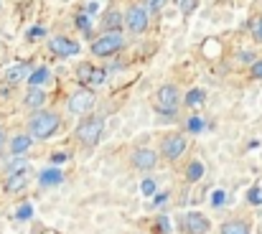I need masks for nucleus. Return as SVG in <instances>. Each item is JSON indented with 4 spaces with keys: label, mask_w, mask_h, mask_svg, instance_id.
Wrapping results in <instances>:
<instances>
[{
    "label": "nucleus",
    "mask_w": 262,
    "mask_h": 234,
    "mask_svg": "<svg viewBox=\"0 0 262 234\" xmlns=\"http://www.w3.org/2000/svg\"><path fill=\"white\" fill-rule=\"evenodd\" d=\"M59 127H61V117H59L56 112H51V110L33 112L31 120H28V130H31V135H33V138H41V140L56 135Z\"/></svg>",
    "instance_id": "nucleus-1"
},
{
    "label": "nucleus",
    "mask_w": 262,
    "mask_h": 234,
    "mask_svg": "<svg viewBox=\"0 0 262 234\" xmlns=\"http://www.w3.org/2000/svg\"><path fill=\"white\" fill-rule=\"evenodd\" d=\"M102 133H104V117H102V115H87V117L77 125L74 138H77L82 145H97L99 138H102Z\"/></svg>",
    "instance_id": "nucleus-2"
},
{
    "label": "nucleus",
    "mask_w": 262,
    "mask_h": 234,
    "mask_svg": "<svg viewBox=\"0 0 262 234\" xmlns=\"http://www.w3.org/2000/svg\"><path fill=\"white\" fill-rule=\"evenodd\" d=\"M125 46V36L122 33H102L99 38L92 41V54L94 56H112Z\"/></svg>",
    "instance_id": "nucleus-3"
},
{
    "label": "nucleus",
    "mask_w": 262,
    "mask_h": 234,
    "mask_svg": "<svg viewBox=\"0 0 262 234\" xmlns=\"http://www.w3.org/2000/svg\"><path fill=\"white\" fill-rule=\"evenodd\" d=\"M150 23V10L143 5V3H133L127 8V15H125V26L130 33H143Z\"/></svg>",
    "instance_id": "nucleus-4"
},
{
    "label": "nucleus",
    "mask_w": 262,
    "mask_h": 234,
    "mask_svg": "<svg viewBox=\"0 0 262 234\" xmlns=\"http://www.w3.org/2000/svg\"><path fill=\"white\" fill-rule=\"evenodd\" d=\"M94 102H97L94 92L82 87V89H77V92L69 97V112H74V115H87L89 110L94 107Z\"/></svg>",
    "instance_id": "nucleus-5"
},
{
    "label": "nucleus",
    "mask_w": 262,
    "mask_h": 234,
    "mask_svg": "<svg viewBox=\"0 0 262 234\" xmlns=\"http://www.w3.org/2000/svg\"><path fill=\"white\" fill-rule=\"evenodd\" d=\"M156 104H158V110L161 112H176V107H178V89H176L173 84H163L158 92H156Z\"/></svg>",
    "instance_id": "nucleus-6"
},
{
    "label": "nucleus",
    "mask_w": 262,
    "mask_h": 234,
    "mask_svg": "<svg viewBox=\"0 0 262 234\" xmlns=\"http://www.w3.org/2000/svg\"><path fill=\"white\" fill-rule=\"evenodd\" d=\"M183 229L188 234H209L211 222H209L204 214H199V211H188V214L183 217Z\"/></svg>",
    "instance_id": "nucleus-7"
},
{
    "label": "nucleus",
    "mask_w": 262,
    "mask_h": 234,
    "mask_svg": "<svg viewBox=\"0 0 262 234\" xmlns=\"http://www.w3.org/2000/svg\"><path fill=\"white\" fill-rule=\"evenodd\" d=\"M183 151H186V138H183L181 133H171V135H166V140H163V158H166V160H176V158H181Z\"/></svg>",
    "instance_id": "nucleus-8"
},
{
    "label": "nucleus",
    "mask_w": 262,
    "mask_h": 234,
    "mask_svg": "<svg viewBox=\"0 0 262 234\" xmlns=\"http://www.w3.org/2000/svg\"><path fill=\"white\" fill-rule=\"evenodd\" d=\"M49 49L56 54V56H77L79 54V44L72 41V38H64V36H54L49 41Z\"/></svg>",
    "instance_id": "nucleus-9"
},
{
    "label": "nucleus",
    "mask_w": 262,
    "mask_h": 234,
    "mask_svg": "<svg viewBox=\"0 0 262 234\" xmlns=\"http://www.w3.org/2000/svg\"><path fill=\"white\" fill-rule=\"evenodd\" d=\"M130 160H133V165H135L138 171H150V168H156L158 156H156V151H150V148H138Z\"/></svg>",
    "instance_id": "nucleus-10"
},
{
    "label": "nucleus",
    "mask_w": 262,
    "mask_h": 234,
    "mask_svg": "<svg viewBox=\"0 0 262 234\" xmlns=\"http://www.w3.org/2000/svg\"><path fill=\"white\" fill-rule=\"evenodd\" d=\"M31 74H33V72H31V64L23 61V64H13V67H8V69L3 72V79H5L8 84H20L23 79H28Z\"/></svg>",
    "instance_id": "nucleus-11"
},
{
    "label": "nucleus",
    "mask_w": 262,
    "mask_h": 234,
    "mask_svg": "<svg viewBox=\"0 0 262 234\" xmlns=\"http://www.w3.org/2000/svg\"><path fill=\"white\" fill-rule=\"evenodd\" d=\"M26 183H28V171H23V173H10V176H5L3 188H5V194H18V191L26 188Z\"/></svg>",
    "instance_id": "nucleus-12"
},
{
    "label": "nucleus",
    "mask_w": 262,
    "mask_h": 234,
    "mask_svg": "<svg viewBox=\"0 0 262 234\" xmlns=\"http://www.w3.org/2000/svg\"><path fill=\"white\" fill-rule=\"evenodd\" d=\"M104 33H120V28L125 26V15L122 13H117V10H110V13H104Z\"/></svg>",
    "instance_id": "nucleus-13"
},
{
    "label": "nucleus",
    "mask_w": 262,
    "mask_h": 234,
    "mask_svg": "<svg viewBox=\"0 0 262 234\" xmlns=\"http://www.w3.org/2000/svg\"><path fill=\"white\" fill-rule=\"evenodd\" d=\"M43 104H46V92H43V89H28V94H26V107L41 112Z\"/></svg>",
    "instance_id": "nucleus-14"
},
{
    "label": "nucleus",
    "mask_w": 262,
    "mask_h": 234,
    "mask_svg": "<svg viewBox=\"0 0 262 234\" xmlns=\"http://www.w3.org/2000/svg\"><path fill=\"white\" fill-rule=\"evenodd\" d=\"M38 181H41V186H59L64 181V171H59L56 165H51V168H46L38 176Z\"/></svg>",
    "instance_id": "nucleus-15"
},
{
    "label": "nucleus",
    "mask_w": 262,
    "mask_h": 234,
    "mask_svg": "<svg viewBox=\"0 0 262 234\" xmlns=\"http://www.w3.org/2000/svg\"><path fill=\"white\" fill-rule=\"evenodd\" d=\"M10 151H13V156L28 153V151H31V135H15V138L10 140Z\"/></svg>",
    "instance_id": "nucleus-16"
},
{
    "label": "nucleus",
    "mask_w": 262,
    "mask_h": 234,
    "mask_svg": "<svg viewBox=\"0 0 262 234\" xmlns=\"http://www.w3.org/2000/svg\"><path fill=\"white\" fill-rule=\"evenodd\" d=\"M49 79H51V72H49L46 67H38V69L28 77V84H31V89H41Z\"/></svg>",
    "instance_id": "nucleus-17"
},
{
    "label": "nucleus",
    "mask_w": 262,
    "mask_h": 234,
    "mask_svg": "<svg viewBox=\"0 0 262 234\" xmlns=\"http://www.w3.org/2000/svg\"><path fill=\"white\" fill-rule=\"evenodd\" d=\"M110 5V0H84V15H97V13H104V8Z\"/></svg>",
    "instance_id": "nucleus-18"
},
{
    "label": "nucleus",
    "mask_w": 262,
    "mask_h": 234,
    "mask_svg": "<svg viewBox=\"0 0 262 234\" xmlns=\"http://www.w3.org/2000/svg\"><path fill=\"white\" fill-rule=\"evenodd\" d=\"M204 99H206V94H204V89H191L188 94H186V107H201L204 104Z\"/></svg>",
    "instance_id": "nucleus-19"
},
{
    "label": "nucleus",
    "mask_w": 262,
    "mask_h": 234,
    "mask_svg": "<svg viewBox=\"0 0 262 234\" xmlns=\"http://www.w3.org/2000/svg\"><path fill=\"white\" fill-rule=\"evenodd\" d=\"M222 234H250V227L245 222H227L222 227Z\"/></svg>",
    "instance_id": "nucleus-20"
},
{
    "label": "nucleus",
    "mask_w": 262,
    "mask_h": 234,
    "mask_svg": "<svg viewBox=\"0 0 262 234\" xmlns=\"http://www.w3.org/2000/svg\"><path fill=\"white\" fill-rule=\"evenodd\" d=\"M201 176H204V163H199V160L188 163V168H186V178H188V181H199Z\"/></svg>",
    "instance_id": "nucleus-21"
},
{
    "label": "nucleus",
    "mask_w": 262,
    "mask_h": 234,
    "mask_svg": "<svg viewBox=\"0 0 262 234\" xmlns=\"http://www.w3.org/2000/svg\"><path fill=\"white\" fill-rule=\"evenodd\" d=\"M23 171H28V160L26 158H15V160L8 163V176L10 173H23Z\"/></svg>",
    "instance_id": "nucleus-22"
},
{
    "label": "nucleus",
    "mask_w": 262,
    "mask_h": 234,
    "mask_svg": "<svg viewBox=\"0 0 262 234\" xmlns=\"http://www.w3.org/2000/svg\"><path fill=\"white\" fill-rule=\"evenodd\" d=\"M250 31H252V38H255L257 44H262V15L250 20Z\"/></svg>",
    "instance_id": "nucleus-23"
},
{
    "label": "nucleus",
    "mask_w": 262,
    "mask_h": 234,
    "mask_svg": "<svg viewBox=\"0 0 262 234\" xmlns=\"http://www.w3.org/2000/svg\"><path fill=\"white\" fill-rule=\"evenodd\" d=\"M77 28H79L84 36H92V20H89V15H84V13L77 15Z\"/></svg>",
    "instance_id": "nucleus-24"
},
{
    "label": "nucleus",
    "mask_w": 262,
    "mask_h": 234,
    "mask_svg": "<svg viewBox=\"0 0 262 234\" xmlns=\"http://www.w3.org/2000/svg\"><path fill=\"white\" fill-rule=\"evenodd\" d=\"M176 5H178V10L183 13V15H191L193 10H196V3L199 0H173Z\"/></svg>",
    "instance_id": "nucleus-25"
},
{
    "label": "nucleus",
    "mask_w": 262,
    "mask_h": 234,
    "mask_svg": "<svg viewBox=\"0 0 262 234\" xmlns=\"http://www.w3.org/2000/svg\"><path fill=\"white\" fill-rule=\"evenodd\" d=\"M92 72H94V67H92V64H84V67H79V69H77V77H79V81H82V84H89Z\"/></svg>",
    "instance_id": "nucleus-26"
},
{
    "label": "nucleus",
    "mask_w": 262,
    "mask_h": 234,
    "mask_svg": "<svg viewBox=\"0 0 262 234\" xmlns=\"http://www.w3.org/2000/svg\"><path fill=\"white\" fill-rule=\"evenodd\" d=\"M156 232L171 234V222H168V217H158V219H156Z\"/></svg>",
    "instance_id": "nucleus-27"
},
{
    "label": "nucleus",
    "mask_w": 262,
    "mask_h": 234,
    "mask_svg": "<svg viewBox=\"0 0 262 234\" xmlns=\"http://www.w3.org/2000/svg\"><path fill=\"white\" fill-rule=\"evenodd\" d=\"M140 194H143V196H153V194H156V181H153V178H145V181L140 183Z\"/></svg>",
    "instance_id": "nucleus-28"
},
{
    "label": "nucleus",
    "mask_w": 262,
    "mask_h": 234,
    "mask_svg": "<svg viewBox=\"0 0 262 234\" xmlns=\"http://www.w3.org/2000/svg\"><path fill=\"white\" fill-rule=\"evenodd\" d=\"M247 201H250V204H255V206H260V204H262V188H260V186L250 188V194H247Z\"/></svg>",
    "instance_id": "nucleus-29"
},
{
    "label": "nucleus",
    "mask_w": 262,
    "mask_h": 234,
    "mask_svg": "<svg viewBox=\"0 0 262 234\" xmlns=\"http://www.w3.org/2000/svg\"><path fill=\"white\" fill-rule=\"evenodd\" d=\"M166 3H168V0H145V8H148L150 13H158V10H163Z\"/></svg>",
    "instance_id": "nucleus-30"
},
{
    "label": "nucleus",
    "mask_w": 262,
    "mask_h": 234,
    "mask_svg": "<svg viewBox=\"0 0 262 234\" xmlns=\"http://www.w3.org/2000/svg\"><path fill=\"white\" fill-rule=\"evenodd\" d=\"M188 130H191V133H201V130H204V120L191 117V120H188Z\"/></svg>",
    "instance_id": "nucleus-31"
},
{
    "label": "nucleus",
    "mask_w": 262,
    "mask_h": 234,
    "mask_svg": "<svg viewBox=\"0 0 262 234\" xmlns=\"http://www.w3.org/2000/svg\"><path fill=\"white\" fill-rule=\"evenodd\" d=\"M31 214H33L31 204H23V206L18 209V219H31Z\"/></svg>",
    "instance_id": "nucleus-32"
},
{
    "label": "nucleus",
    "mask_w": 262,
    "mask_h": 234,
    "mask_svg": "<svg viewBox=\"0 0 262 234\" xmlns=\"http://www.w3.org/2000/svg\"><path fill=\"white\" fill-rule=\"evenodd\" d=\"M224 199H227V194H224V191H216V194L211 196V204H214V206H222Z\"/></svg>",
    "instance_id": "nucleus-33"
},
{
    "label": "nucleus",
    "mask_w": 262,
    "mask_h": 234,
    "mask_svg": "<svg viewBox=\"0 0 262 234\" xmlns=\"http://www.w3.org/2000/svg\"><path fill=\"white\" fill-rule=\"evenodd\" d=\"M252 77L262 79V59H260V61H252Z\"/></svg>",
    "instance_id": "nucleus-34"
},
{
    "label": "nucleus",
    "mask_w": 262,
    "mask_h": 234,
    "mask_svg": "<svg viewBox=\"0 0 262 234\" xmlns=\"http://www.w3.org/2000/svg\"><path fill=\"white\" fill-rule=\"evenodd\" d=\"M67 153H54V156H51V163H64V160H67Z\"/></svg>",
    "instance_id": "nucleus-35"
},
{
    "label": "nucleus",
    "mask_w": 262,
    "mask_h": 234,
    "mask_svg": "<svg viewBox=\"0 0 262 234\" xmlns=\"http://www.w3.org/2000/svg\"><path fill=\"white\" fill-rule=\"evenodd\" d=\"M166 201H168V194H158L156 196V206H163Z\"/></svg>",
    "instance_id": "nucleus-36"
},
{
    "label": "nucleus",
    "mask_w": 262,
    "mask_h": 234,
    "mask_svg": "<svg viewBox=\"0 0 262 234\" xmlns=\"http://www.w3.org/2000/svg\"><path fill=\"white\" fill-rule=\"evenodd\" d=\"M36 36H43V28H31V38H36Z\"/></svg>",
    "instance_id": "nucleus-37"
},
{
    "label": "nucleus",
    "mask_w": 262,
    "mask_h": 234,
    "mask_svg": "<svg viewBox=\"0 0 262 234\" xmlns=\"http://www.w3.org/2000/svg\"><path fill=\"white\" fill-rule=\"evenodd\" d=\"M3 145H5V127L0 125V148H3Z\"/></svg>",
    "instance_id": "nucleus-38"
},
{
    "label": "nucleus",
    "mask_w": 262,
    "mask_h": 234,
    "mask_svg": "<svg viewBox=\"0 0 262 234\" xmlns=\"http://www.w3.org/2000/svg\"><path fill=\"white\" fill-rule=\"evenodd\" d=\"M0 8H3V0H0Z\"/></svg>",
    "instance_id": "nucleus-39"
}]
</instances>
